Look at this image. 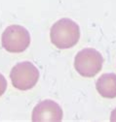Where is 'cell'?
I'll use <instances>...</instances> for the list:
<instances>
[{"instance_id": "obj_1", "label": "cell", "mask_w": 116, "mask_h": 122, "mask_svg": "<svg viewBox=\"0 0 116 122\" xmlns=\"http://www.w3.org/2000/svg\"><path fill=\"white\" fill-rule=\"evenodd\" d=\"M51 42L58 49H70L78 43L80 28L78 24L70 19L59 20L51 27Z\"/></svg>"}, {"instance_id": "obj_2", "label": "cell", "mask_w": 116, "mask_h": 122, "mask_svg": "<svg viewBox=\"0 0 116 122\" xmlns=\"http://www.w3.org/2000/svg\"><path fill=\"white\" fill-rule=\"evenodd\" d=\"M104 58L100 52L95 49L80 51L74 59V67L79 75L85 78H93L101 70Z\"/></svg>"}, {"instance_id": "obj_3", "label": "cell", "mask_w": 116, "mask_h": 122, "mask_svg": "<svg viewBox=\"0 0 116 122\" xmlns=\"http://www.w3.org/2000/svg\"><path fill=\"white\" fill-rule=\"evenodd\" d=\"M10 79L14 87L19 90H28L37 83L39 71L33 63L23 61L13 67L10 73Z\"/></svg>"}, {"instance_id": "obj_4", "label": "cell", "mask_w": 116, "mask_h": 122, "mask_svg": "<svg viewBox=\"0 0 116 122\" xmlns=\"http://www.w3.org/2000/svg\"><path fill=\"white\" fill-rule=\"evenodd\" d=\"M1 43L2 47L9 52H23L30 45V34L24 27L14 24L4 30Z\"/></svg>"}, {"instance_id": "obj_5", "label": "cell", "mask_w": 116, "mask_h": 122, "mask_svg": "<svg viewBox=\"0 0 116 122\" xmlns=\"http://www.w3.org/2000/svg\"><path fill=\"white\" fill-rule=\"evenodd\" d=\"M31 120L33 122H60L63 120V110L58 103L44 100L34 107Z\"/></svg>"}, {"instance_id": "obj_6", "label": "cell", "mask_w": 116, "mask_h": 122, "mask_svg": "<svg viewBox=\"0 0 116 122\" xmlns=\"http://www.w3.org/2000/svg\"><path fill=\"white\" fill-rule=\"evenodd\" d=\"M96 88L98 92L104 98L116 97V74L109 73L104 74L98 79L96 82Z\"/></svg>"}, {"instance_id": "obj_7", "label": "cell", "mask_w": 116, "mask_h": 122, "mask_svg": "<svg viewBox=\"0 0 116 122\" xmlns=\"http://www.w3.org/2000/svg\"><path fill=\"white\" fill-rule=\"evenodd\" d=\"M6 88H7V81L4 76L0 74V96H2L5 93Z\"/></svg>"}, {"instance_id": "obj_8", "label": "cell", "mask_w": 116, "mask_h": 122, "mask_svg": "<svg viewBox=\"0 0 116 122\" xmlns=\"http://www.w3.org/2000/svg\"><path fill=\"white\" fill-rule=\"evenodd\" d=\"M110 121L116 122V108L111 112V114H110Z\"/></svg>"}]
</instances>
